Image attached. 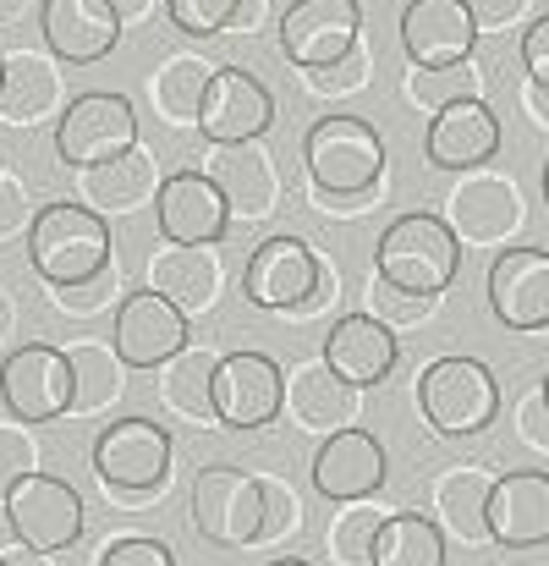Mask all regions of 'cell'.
<instances>
[{
  "label": "cell",
  "mask_w": 549,
  "mask_h": 566,
  "mask_svg": "<svg viewBox=\"0 0 549 566\" xmlns=\"http://www.w3.org/2000/svg\"><path fill=\"white\" fill-rule=\"evenodd\" d=\"M264 17H270V0H236V22H231V28H236V33H253Z\"/></svg>",
  "instance_id": "cell-48"
},
{
  "label": "cell",
  "mask_w": 549,
  "mask_h": 566,
  "mask_svg": "<svg viewBox=\"0 0 549 566\" xmlns=\"http://www.w3.org/2000/svg\"><path fill=\"white\" fill-rule=\"evenodd\" d=\"M384 517H390V512H379V506H373V495H368V501H347V506L336 512L330 534H325L330 562L336 566H373V545H379Z\"/></svg>",
  "instance_id": "cell-34"
},
{
  "label": "cell",
  "mask_w": 549,
  "mask_h": 566,
  "mask_svg": "<svg viewBox=\"0 0 549 566\" xmlns=\"http://www.w3.org/2000/svg\"><path fill=\"white\" fill-rule=\"evenodd\" d=\"M286 412V375L275 358L242 347L225 353L214 369V423L225 429H264Z\"/></svg>",
  "instance_id": "cell-12"
},
{
  "label": "cell",
  "mask_w": 549,
  "mask_h": 566,
  "mask_svg": "<svg viewBox=\"0 0 549 566\" xmlns=\"http://www.w3.org/2000/svg\"><path fill=\"white\" fill-rule=\"evenodd\" d=\"M473 44H478V22L462 0H407L401 50L418 72L462 66V61H473Z\"/></svg>",
  "instance_id": "cell-17"
},
{
  "label": "cell",
  "mask_w": 549,
  "mask_h": 566,
  "mask_svg": "<svg viewBox=\"0 0 549 566\" xmlns=\"http://www.w3.org/2000/svg\"><path fill=\"white\" fill-rule=\"evenodd\" d=\"M192 528L220 545V551H242V545H258V528H264V490H258V473H242L231 462H209L192 473Z\"/></svg>",
  "instance_id": "cell-5"
},
{
  "label": "cell",
  "mask_w": 549,
  "mask_h": 566,
  "mask_svg": "<svg viewBox=\"0 0 549 566\" xmlns=\"http://www.w3.org/2000/svg\"><path fill=\"white\" fill-rule=\"evenodd\" d=\"M407 99L418 111H445V105H462V99H484V66L478 61H462V66H440V72H418L407 77Z\"/></svg>",
  "instance_id": "cell-35"
},
{
  "label": "cell",
  "mask_w": 549,
  "mask_h": 566,
  "mask_svg": "<svg viewBox=\"0 0 549 566\" xmlns=\"http://www.w3.org/2000/svg\"><path fill=\"white\" fill-rule=\"evenodd\" d=\"M94 566H177V556H171V545H160L149 534H122L94 556Z\"/></svg>",
  "instance_id": "cell-40"
},
{
  "label": "cell",
  "mask_w": 549,
  "mask_h": 566,
  "mask_svg": "<svg viewBox=\"0 0 549 566\" xmlns=\"http://www.w3.org/2000/svg\"><path fill=\"white\" fill-rule=\"evenodd\" d=\"M418 412L445 440L478 434L500 412V379L489 375L478 358H434L418 375Z\"/></svg>",
  "instance_id": "cell-4"
},
{
  "label": "cell",
  "mask_w": 549,
  "mask_h": 566,
  "mask_svg": "<svg viewBox=\"0 0 549 566\" xmlns=\"http://www.w3.org/2000/svg\"><path fill=\"white\" fill-rule=\"evenodd\" d=\"M489 308L506 331H549V248H506L489 264Z\"/></svg>",
  "instance_id": "cell-21"
},
{
  "label": "cell",
  "mask_w": 549,
  "mask_h": 566,
  "mask_svg": "<svg viewBox=\"0 0 549 566\" xmlns=\"http://www.w3.org/2000/svg\"><path fill=\"white\" fill-rule=\"evenodd\" d=\"M336 292H341V275H336V264L325 259V264H319V286L308 292V303H303V308H297L292 319H308V314H319V308H330V303H336Z\"/></svg>",
  "instance_id": "cell-47"
},
{
  "label": "cell",
  "mask_w": 549,
  "mask_h": 566,
  "mask_svg": "<svg viewBox=\"0 0 549 566\" xmlns=\"http://www.w3.org/2000/svg\"><path fill=\"white\" fill-rule=\"evenodd\" d=\"M166 17L192 39H214L236 22V0H166Z\"/></svg>",
  "instance_id": "cell-39"
},
{
  "label": "cell",
  "mask_w": 549,
  "mask_h": 566,
  "mask_svg": "<svg viewBox=\"0 0 549 566\" xmlns=\"http://www.w3.org/2000/svg\"><path fill=\"white\" fill-rule=\"evenodd\" d=\"M373 566H445V528L423 512H390L373 545Z\"/></svg>",
  "instance_id": "cell-33"
},
{
  "label": "cell",
  "mask_w": 549,
  "mask_h": 566,
  "mask_svg": "<svg viewBox=\"0 0 549 566\" xmlns=\"http://www.w3.org/2000/svg\"><path fill=\"white\" fill-rule=\"evenodd\" d=\"M83 523H88L83 495H77L66 479H55V473H28V479L6 495V528H11V539L28 545V551L61 556V551H72V545L83 539Z\"/></svg>",
  "instance_id": "cell-7"
},
{
  "label": "cell",
  "mask_w": 549,
  "mask_h": 566,
  "mask_svg": "<svg viewBox=\"0 0 549 566\" xmlns=\"http://www.w3.org/2000/svg\"><path fill=\"white\" fill-rule=\"evenodd\" d=\"M363 77H368V50L358 44L347 61L319 66V72H303V88L308 94H352V88H363Z\"/></svg>",
  "instance_id": "cell-42"
},
{
  "label": "cell",
  "mask_w": 549,
  "mask_h": 566,
  "mask_svg": "<svg viewBox=\"0 0 549 566\" xmlns=\"http://www.w3.org/2000/svg\"><path fill=\"white\" fill-rule=\"evenodd\" d=\"M303 166L319 198H363L384 177V138L363 116H319L303 138Z\"/></svg>",
  "instance_id": "cell-3"
},
{
  "label": "cell",
  "mask_w": 549,
  "mask_h": 566,
  "mask_svg": "<svg viewBox=\"0 0 549 566\" xmlns=\"http://www.w3.org/2000/svg\"><path fill=\"white\" fill-rule=\"evenodd\" d=\"M319 253L303 242V237H270L247 253V270H242V292L253 308L264 314H297L308 303V292L319 286Z\"/></svg>",
  "instance_id": "cell-14"
},
{
  "label": "cell",
  "mask_w": 549,
  "mask_h": 566,
  "mask_svg": "<svg viewBox=\"0 0 549 566\" xmlns=\"http://www.w3.org/2000/svg\"><path fill=\"white\" fill-rule=\"evenodd\" d=\"M160 188H166V171H160L155 149H144V144L94 171H77V192L94 214H133V209L155 203Z\"/></svg>",
  "instance_id": "cell-27"
},
{
  "label": "cell",
  "mask_w": 549,
  "mask_h": 566,
  "mask_svg": "<svg viewBox=\"0 0 549 566\" xmlns=\"http://www.w3.org/2000/svg\"><path fill=\"white\" fill-rule=\"evenodd\" d=\"M423 155L429 166L440 171H484L495 155H500V116L484 105V99H462V105H445L429 116L423 127Z\"/></svg>",
  "instance_id": "cell-18"
},
{
  "label": "cell",
  "mask_w": 549,
  "mask_h": 566,
  "mask_svg": "<svg viewBox=\"0 0 549 566\" xmlns=\"http://www.w3.org/2000/svg\"><path fill=\"white\" fill-rule=\"evenodd\" d=\"M17 342V303H11V292L0 286V353Z\"/></svg>",
  "instance_id": "cell-49"
},
{
  "label": "cell",
  "mask_w": 549,
  "mask_h": 566,
  "mask_svg": "<svg viewBox=\"0 0 549 566\" xmlns=\"http://www.w3.org/2000/svg\"><path fill=\"white\" fill-rule=\"evenodd\" d=\"M368 303H373L368 314H373V319H384L390 331H395V325H418V319L434 308V297H412V292H395V286H384V281H373V286H368Z\"/></svg>",
  "instance_id": "cell-41"
},
{
  "label": "cell",
  "mask_w": 549,
  "mask_h": 566,
  "mask_svg": "<svg viewBox=\"0 0 549 566\" xmlns=\"http://www.w3.org/2000/svg\"><path fill=\"white\" fill-rule=\"evenodd\" d=\"M358 407H363V390H352L341 375H330L325 358H308V364L286 369V412H292L297 429L341 434V429L358 423Z\"/></svg>",
  "instance_id": "cell-24"
},
{
  "label": "cell",
  "mask_w": 549,
  "mask_h": 566,
  "mask_svg": "<svg viewBox=\"0 0 549 566\" xmlns=\"http://www.w3.org/2000/svg\"><path fill=\"white\" fill-rule=\"evenodd\" d=\"M6 562H11V566H55L50 556H44V551H28V545H17V551H11Z\"/></svg>",
  "instance_id": "cell-51"
},
{
  "label": "cell",
  "mask_w": 549,
  "mask_h": 566,
  "mask_svg": "<svg viewBox=\"0 0 549 566\" xmlns=\"http://www.w3.org/2000/svg\"><path fill=\"white\" fill-rule=\"evenodd\" d=\"M149 292H160L166 303H177L187 319L209 314L225 292V270L214 259V248H182V242H160L149 253Z\"/></svg>",
  "instance_id": "cell-26"
},
{
  "label": "cell",
  "mask_w": 549,
  "mask_h": 566,
  "mask_svg": "<svg viewBox=\"0 0 549 566\" xmlns=\"http://www.w3.org/2000/svg\"><path fill=\"white\" fill-rule=\"evenodd\" d=\"M517 434L534 446V451H545L549 457V407L539 390H528L522 401H517Z\"/></svg>",
  "instance_id": "cell-44"
},
{
  "label": "cell",
  "mask_w": 549,
  "mask_h": 566,
  "mask_svg": "<svg viewBox=\"0 0 549 566\" xmlns=\"http://www.w3.org/2000/svg\"><path fill=\"white\" fill-rule=\"evenodd\" d=\"M0 401L11 407L17 423H55L61 412H72V364H66V347H50V342L11 347L0 358Z\"/></svg>",
  "instance_id": "cell-10"
},
{
  "label": "cell",
  "mask_w": 549,
  "mask_h": 566,
  "mask_svg": "<svg viewBox=\"0 0 549 566\" xmlns=\"http://www.w3.org/2000/svg\"><path fill=\"white\" fill-rule=\"evenodd\" d=\"M61 94L66 88H61V72H55L50 55H39V50H6V72H0V122L6 127H33V122L66 111Z\"/></svg>",
  "instance_id": "cell-28"
},
{
  "label": "cell",
  "mask_w": 549,
  "mask_h": 566,
  "mask_svg": "<svg viewBox=\"0 0 549 566\" xmlns=\"http://www.w3.org/2000/svg\"><path fill=\"white\" fill-rule=\"evenodd\" d=\"M0 72H6V50H0Z\"/></svg>",
  "instance_id": "cell-57"
},
{
  "label": "cell",
  "mask_w": 549,
  "mask_h": 566,
  "mask_svg": "<svg viewBox=\"0 0 549 566\" xmlns=\"http://www.w3.org/2000/svg\"><path fill=\"white\" fill-rule=\"evenodd\" d=\"M489 539L506 551H534L549 545V473L522 468L500 473L489 495Z\"/></svg>",
  "instance_id": "cell-25"
},
{
  "label": "cell",
  "mask_w": 549,
  "mask_h": 566,
  "mask_svg": "<svg viewBox=\"0 0 549 566\" xmlns=\"http://www.w3.org/2000/svg\"><path fill=\"white\" fill-rule=\"evenodd\" d=\"M0 182H6V171H0Z\"/></svg>",
  "instance_id": "cell-59"
},
{
  "label": "cell",
  "mask_w": 549,
  "mask_h": 566,
  "mask_svg": "<svg viewBox=\"0 0 549 566\" xmlns=\"http://www.w3.org/2000/svg\"><path fill=\"white\" fill-rule=\"evenodd\" d=\"M522 72H528V83L534 88H549V11L539 22H528V33H522Z\"/></svg>",
  "instance_id": "cell-43"
},
{
  "label": "cell",
  "mask_w": 549,
  "mask_h": 566,
  "mask_svg": "<svg viewBox=\"0 0 549 566\" xmlns=\"http://www.w3.org/2000/svg\"><path fill=\"white\" fill-rule=\"evenodd\" d=\"M258 490H264V528H258V545H275V539L297 534V528H303V501L292 495V484L275 479V473H258Z\"/></svg>",
  "instance_id": "cell-37"
},
{
  "label": "cell",
  "mask_w": 549,
  "mask_h": 566,
  "mask_svg": "<svg viewBox=\"0 0 549 566\" xmlns=\"http://www.w3.org/2000/svg\"><path fill=\"white\" fill-rule=\"evenodd\" d=\"M456 270H462V242L445 226V214H429V209L395 214L373 242V275L395 292L440 297L456 281Z\"/></svg>",
  "instance_id": "cell-2"
},
{
  "label": "cell",
  "mask_w": 549,
  "mask_h": 566,
  "mask_svg": "<svg viewBox=\"0 0 549 566\" xmlns=\"http://www.w3.org/2000/svg\"><path fill=\"white\" fill-rule=\"evenodd\" d=\"M22 11H28V0H0V28H6V22H17Z\"/></svg>",
  "instance_id": "cell-53"
},
{
  "label": "cell",
  "mask_w": 549,
  "mask_h": 566,
  "mask_svg": "<svg viewBox=\"0 0 549 566\" xmlns=\"http://www.w3.org/2000/svg\"><path fill=\"white\" fill-rule=\"evenodd\" d=\"M94 473L105 490H122V495L166 490L171 434L155 418H116L94 434Z\"/></svg>",
  "instance_id": "cell-8"
},
{
  "label": "cell",
  "mask_w": 549,
  "mask_h": 566,
  "mask_svg": "<svg viewBox=\"0 0 549 566\" xmlns=\"http://www.w3.org/2000/svg\"><path fill=\"white\" fill-rule=\"evenodd\" d=\"M225 353L214 347H187L177 353L166 369H155V385H160V401L187 418V423H214V369H220Z\"/></svg>",
  "instance_id": "cell-30"
},
{
  "label": "cell",
  "mask_w": 549,
  "mask_h": 566,
  "mask_svg": "<svg viewBox=\"0 0 549 566\" xmlns=\"http://www.w3.org/2000/svg\"><path fill=\"white\" fill-rule=\"evenodd\" d=\"M110 6H116V17H122V22H127V17H149V11H155V0H110Z\"/></svg>",
  "instance_id": "cell-52"
},
{
  "label": "cell",
  "mask_w": 549,
  "mask_h": 566,
  "mask_svg": "<svg viewBox=\"0 0 549 566\" xmlns=\"http://www.w3.org/2000/svg\"><path fill=\"white\" fill-rule=\"evenodd\" d=\"M522 105H528V116H534L539 127H549V88H534V83H528V88H522Z\"/></svg>",
  "instance_id": "cell-50"
},
{
  "label": "cell",
  "mask_w": 549,
  "mask_h": 566,
  "mask_svg": "<svg viewBox=\"0 0 549 566\" xmlns=\"http://www.w3.org/2000/svg\"><path fill=\"white\" fill-rule=\"evenodd\" d=\"M462 6L473 11L478 28H506V22H517L528 11V0H462Z\"/></svg>",
  "instance_id": "cell-46"
},
{
  "label": "cell",
  "mask_w": 549,
  "mask_h": 566,
  "mask_svg": "<svg viewBox=\"0 0 549 566\" xmlns=\"http://www.w3.org/2000/svg\"><path fill=\"white\" fill-rule=\"evenodd\" d=\"M155 220H160V242H182V248H214L231 231L225 198L198 166L166 177V188L155 198Z\"/></svg>",
  "instance_id": "cell-19"
},
{
  "label": "cell",
  "mask_w": 549,
  "mask_h": 566,
  "mask_svg": "<svg viewBox=\"0 0 549 566\" xmlns=\"http://www.w3.org/2000/svg\"><path fill=\"white\" fill-rule=\"evenodd\" d=\"M270 127H275L270 88L253 72H242V66H214L203 111H198L203 144H258Z\"/></svg>",
  "instance_id": "cell-15"
},
{
  "label": "cell",
  "mask_w": 549,
  "mask_h": 566,
  "mask_svg": "<svg viewBox=\"0 0 549 566\" xmlns=\"http://www.w3.org/2000/svg\"><path fill=\"white\" fill-rule=\"evenodd\" d=\"M138 149V111L127 94H105V88H88L77 99H66L61 122H55V155L61 166L72 171H94L116 155Z\"/></svg>",
  "instance_id": "cell-6"
},
{
  "label": "cell",
  "mask_w": 549,
  "mask_h": 566,
  "mask_svg": "<svg viewBox=\"0 0 549 566\" xmlns=\"http://www.w3.org/2000/svg\"><path fill=\"white\" fill-rule=\"evenodd\" d=\"M539 396H545V407H549V375H545V379H539Z\"/></svg>",
  "instance_id": "cell-55"
},
{
  "label": "cell",
  "mask_w": 549,
  "mask_h": 566,
  "mask_svg": "<svg viewBox=\"0 0 549 566\" xmlns=\"http://www.w3.org/2000/svg\"><path fill=\"white\" fill-rule=\"evenodd\" d=\"M127 292H122V275H116V264L105 270V275H94V281H77V286H50V308L55 314H66V319H88V314H105L110 303H122Z\"/></svg>",
  "instance_id": "cell-36"
},
{
  "label": "cell",
  "mask_w": 549,
  "mask_h": 566,
  "mask_svg": "<svg viewBox=\"0 0 549 566\" xmlns=\"http://www.w3.org/2000/svg\"><path fill=\"white\" fill-rule=\"evenodd\" d=\"M33 226V214H28V192L17 177H6L0 182V242H11V237H22Z\"/></svg>",
  "instance_id": "cell-45"
},
{
  "label": "cell",
  "mask_w": 549,
  "mask_h": 566,
  "mask_svg": "<svg viewBox=\"0 0 549 566\" xmlns=\"http://www.w3.org/2000/svg\"><path fill=\"white\" fill-rule=\"evenodd\" d=\"M66 364H72V412L77 418H94L127 396V364L110 342H66Z\"/></svg>",
  "instance_id": "cell-31"
},
{
  "label": "cell",
  "mask_w": 549,
  "mask_h": 566,
  "mask_svg": "<svg viewBox=\"0 0 549 566\" xmlns=\"http://www.w3.org/2000/svg\"><path fill=\"white\" fill-rule=\"evenodd\" d=\"M28 264L44 286H77V281H94L105 275L116 259H110V220L94 214L83 198L66 203H44L33 209V226H28Z\"/></svg>",
  "instance_id": "cell-1"
},
{
  "label": "cell",
  "mask_w": 549,
  "mask_h": 566,
  "mask_svg": "<svg viewBox=\"0 0 549 566\" xmlns=\"http://www.w3.org/2000/svg\"><path fill=\"white\" fill-rule=\"evenodd\" d=\"M28 473H39V440L28 423H0V506Z\"/></svg>",
  "instance_id": "cell-38"
},
{
  "label": "cell",
  "mask_w": 549,
  "mask_h": 566,
  "mask_svg": "<svg viewBox=\"0 0 549 566\" xmlns=\"http://www.w3.org/2000/svg\"><path fill=\"white\" fill-rule=\"evenodd\" d=\"M198 171L220 188L231 220H270L281 209V198H286L275 155L264 149V138L258 144H209Z\"/></svg>",
  "instance_id": "cell-13"
},
{
  "label": "cell",
  "mask_w": 549,
  "mask_h": 566,
  "mask_svg": "<svg viewBox=\"0 0 549 566\" xmlns=\"http://www.w3.org/2000/svg\"><path fill=\"white\" fill-rule=\"evenodd\" d=\"M522 220H528L522 192L500 171H467L445 198V226L456 231V242H473V248L506 242Z\"/></svg>",
  "instance_id": "cell-16"
},
{
  "label": "cell",
  "mask_w": 549,
  "mask_h": 566,
  "mask_svg": "<svg viewBox=\"0 0 549 566\" xmlns=\"http://www.w3.org/2000/svg\"><path fill=\"white\" fill-rule=\"evenodd\" d=\"M384 473H390V462H384L379 434H368L358 423L341 429V434H325V446L314 451V490L325 501H336V506L379 495L384 490Z\"/></svg>",
  "instance_id": "cell-20"
},
{
  "label": "cell",
  "mask_w": 549,
  "mask_h": 566,
  "mask_svg": "<svg viewBox=\"0 0 549 566\" xmlns=\"http://www.w3.org/2000/svg\"><path fill=\"white\" fill-rule=\"evenodd\" d=\"M270 566H314V562H303V556H275Z\"/></svg>",
  "instance_id": "cell-54"
},
{
  "label": "cell",
  "mask_w": 549,
  "mask_h": 566,
  "mask_svg": "<svg viewBox=\"0 0 549 566\" xmlns=\"http://www.w3.org/2000/svg\"><path fill=\"white\" fill-rule=\"evenodd\" d=\"M489 495H495V473L489 468H445L434 479V517L445 528V539L456 545H484L489 539Z\"/></svg>",
  "instance_id": "cell-29"
},
{
  "label": "cell",
  "mask_w": 549,
  "mask_h": 566,
  "mask_svg": "<svg viewBox=\"0 0 549 566\" xmlns=\"http://www.w3.org/2000/svg\"><path fill=\"white\" fill-rule=\"evenodd\" d=\"M545 203H549V160H545Z\"/></svg>",
  "instance_id": "cell-56"
},
{
  "label": "cell",
  "mask_w": 549,
  "mask_h": 566,
  "mask_svg": "<svg viewBox=\"0 0 549 566\" xmlns=\"http://www.w3.org/2000/svg\"><path fill=\"white\" fill-rule=\"evenodd\" d=\"M0 566H11V562H6V556H0Z\"/></svg>",
  "instance_id": "cell-58"
},
{
  "label": "cell",
  "mask_w": 549,
  "mask_h": 566,
  "mask_svg": "<svg viewBox=\"0 0 549 566\" xmlns=\"http://www.w3.org/2000/svg\"><path fill=\"white\" fill-rule=\"evenodd\" d=\"M110 347L122 353L127 369H166L177 353L192 347V331H187V314L177 303H166L160 292L138 286L116 303V331H110Z\"/></svg>",
  "instance_id": "cell-11"
},
{
  "label": "cell",
  "mask_w": 549,
  "mask_h": 566,
  "mask_svg": "<svg viewBox=\"0 0 549 566\" xmlns=\"http://www.w3.org/2000/svg\"><path fill=\"white\" fill-rule=\"evenodd\" d=\"M39 33H44L50 55H61L66 66H94L116 50L122 17H116L110 0H44Z\"/></svg>",
  "instance_id": "cell-22"
},
{
  "label": "cell",
  "mask_w": 549,
  "mask_h": 566,
  "mask_svg": "<svg viewBox=\"0 0 549 566\" xmlns=\"http://www.w3.org/2000/svg\"><path fill=\"white\" fill-rule=\"evenodd\" d=\"M209 77H214V66H209L203 55H192V50L166 55V61L155 66V77H149L155 111H160L166 122H177V127H198V111H203Z\"/></svg>",
  "instance_id": "cell-32"
},
{
  "label": "cell",
  "mask_w": 549,
  "mask_h": 566,
  "mask_svg": "<svg viewBox=\"0 0 549 566\" xmlns=\"http://www.w3.org/2000/svg\"><path fill=\"white\" fill-rule=\"evenodd\" d=\"M395 353H401L395 331L373 314H341L319 342V358L330 364V375H341L352 390H373L379 379H390Z\"/></svg>",
  "instance_id": "cell-23"
},
{
  "label": "cell",
  "mask_w": 549,
  "mask_h": 566,
  "mask_svg": "<svg viewBox=\"0 0 549 566\" xmlns=\"http://www.w3.org/2000/svg\"><path fill=\"white\" fill-rule=\"evenodd\" d=\"M363 6L358 0H292L281 17V55L297 72H319L347 61L363 39Z\"/></svg>",
  "instance_id": "cell-9"
}]
</instances>
